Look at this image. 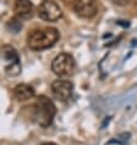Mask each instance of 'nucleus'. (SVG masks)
I'll return each mask as SVG.
<instances>
[{"label":"nucleus","instance_id":"f257e3e1","mask_svg":"<svg viewBox=\"0 0 137 145\" xmlns=\"http://www.w3.org/2000/svg\"><path fill=\"white\" fill-rule=\"evenodd\" d=\"M60 39L59 31L56 28H39L33 29L27 37V44L30 49L39 51L51 48Z\"/></svg>","mask_w":137,"mask_h":145},{"label":"nucleus","instance_id":"f03ea898","mask_svg":"<svg viewBox=\"0 0 137 145\" xmlns=\"http://www.w3.org/2000/svg\"><path fill=\"white\" fill-rule=\"evenodd\" d=\"M55 114L56 107L54 103L44 95L38 96L33 105V116L36 122L42 127H48L53 122Z\"/></svg>","mask_w":137,"mask_h":145},{"label":"nucleus","instance_id":"7ed1b4c3","mask_svg":"<svg viewBox=\"0 0 137 145\" xmlns=\"http://www.w3.org/2000/svg\"><path fill=\"white\" fill-rule=\"evenodd\" d=\"M51 71H53L56 76H59V77H63V78L70 77L75 71L74 57L67 53L59 54L53 60V62H51Z\"/></svg>","mask_w":137,"mask_h":145},{"label":"nucleus","instance_id":"20e7f679","mask_svg":"<svg viewBox=\"0 0 137 145\" xmlns=\"http://www.w3.org/2000/svg\"><path fill=\"white\" fill-rule=\"evenodd\" d=\"M1 55L4 61L6 62L5 65V72L7 76L15 77L21 73V62H20L18 54L13 46L6 45L1 49Z\"/></svg>","mask_w":137,"mask_h":145},{"label":"nucleus","instance_id":"39448f33","mask_svg":"<svg viewBox=\"0 0 137 145\" xmlns=\"http://www.w3.org/2000/svg\"><path fill=\"white\" fill-rule=\"evenodd\" d=\"M38 16L43 21L54 22L63 16V10L54 0H44L38 7Z\"/></svg>","mask_w":137,"mask_h":145},{"label":"nucleus","instance_id":"423d86ee","mask_svg":"<svg viewBox=\"0 0 137 145\" xmlns=\"http://www.w3.org/2000/svg\"><path fill=\"white\" fill-rule=\"evenodd\" d=\"M74 91V84L67 79H58L51 83V93L60 101H67Z\"/></svg>","mask_w":137,"mask_h":145},{"label":"nucleus","instance_id":"0eeeda50","mask_svg":"<svg viewBox=\"0 0 137 145\" xmlns=\"http://www.w3.org/2000/svg\"><path fill=\"white\" fill-rule=\"evenodd\" d=\"M74 10L80 17L92 18L97 15L98 5H97L96 0H75Z\"/></svg>","mask_w":137,"mask_h":145},{"label":"nucleus","instance_id":"6e6552de","mask_svg":"<svg viewBox=\"0 0 137 145\" xmlns=\"http://www.w3.org/2000/svg\"><path fill=\"white\" fill-rule=\"evenodd\" d=\"M15 15L18 20H30L34 12V6L31 0H16L14 5Z\"/></svg>","mask_w":137,"mask_h":145},{"label":"nucleus","instance_id":"1a4fd4ad","mask_svg":"<svg viewBox=\"0 0 137 145\" xmlns=\"http://www.w3.org/2000/svg\"><path fill=\"white\" fill-rule=\"evenodd\" d=\"M14 95L18 101H27L34 96V89L30 84H18L14 89Z\"/></svg>","mask_w":137,"mask_h":145},{"label":"nucleus","instance_id":"9d476101","mask_svg":"<svg viewBox=\"0 0 137 145\" xmlns=\"http://www.w3.org/2000/svg\"><path fill=\"white\" fill-rule=\"evenodd\" d=\"M21 27H22V25H21V20H18L17 17L13 18V20L10 21V23H9V28L14 32V33H16V32H17L18 29H21Z\"/></svg>","mask_w":137,"mask_h":145},{"label":"nucleus","instance_id":"9b49d317","mask_svg":"<svg viewBox=\"0 0 137 145\" xmlns=\"http://www.w3.org/2000/svg\"><path fill=\"white\" fill-rule=\"evenodd\" d=\"M110 1L113 4H115V5H118V6H125L130 3V0H110Z\"/></svg>","mask_w":137,"mask_h":145},{"label":"nucleus","instance_id":"f8f14e48","mask_svg":"<svg viewBox=\"0 0 137 145\" xmlns=\"http://www.w3.org/2000/svg\"><path fill=\"white\" fill-rule=\"evenodd\" d=\"M42 145H58V144H55V143H50V142H49V143H43Z\"/></svg>","mask_w":137,"mask_h":145},{"label":"nucleus","instance_id":"ddd939ff","mask_svg":"<svg viewBox=\"0 0 137 145\" xmlns=\"http://www.w3.org/2000/svg\"><path fill=\"white\" fill-rule=\"evenodd\" d=\"M135 7H136V11H137V0H135Z\"/></svg>","mask_w":137,"mask_h":145}]
</instances>
